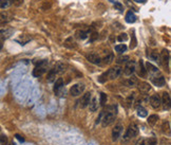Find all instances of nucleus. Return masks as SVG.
Listing matches in <instances>:
<instances>
[{
    "label": "nucleus",
    "mask_w": 171,
    "mask_h": 145,
    "mask_svg": "<svg viewBox=\"0 0 171 145\" xmlns=\"http://www.w3.org/2000/svg\"><path fill=\"white\" fill-rule=\"evenodd\" d=\"M116 114H117V107L116 106H109V107H107V110H106V112L104 113V116H102V126H109V125H111L112 123L114 122V120H115V118H116Z\"/></svg>",
    "instance_id": "f257e3e1"
},
{
    "label": "nucleus",
    "mask_w": 171,
    "mask_h": 145,
    "mask_svg": "<svg viewBox=\"0 0 171 145\" xmlns=\"http://www.w3.org/2000/svg\"><path fill=\"white\" fill-rule=\"evenodd\" d=\"M138 135V127L136 126L135 124H130L129 127L127 128V131L124 136V141H128L130 139L134 138Z\"/></svg>",
    "instance_id": "f03ea898"
},
{
    "label": "nucleus",
    "mask_w": 171,
    "mask_h": 145,
    "mask_svg": "<svg viewBox=\"0 0 171 145\" xmlns=\"http://www.w3.org/2000/svg\"><path fill=\"white\" fill-rule=\"evenodd\" d=\"M47 65H48L47 60H42V62L39 63L33 70L34 77H40V76L47 71Z\"/></svg>",
    "instance_id": "7ed1b4c3"
},
{
    "label": "nucleus",
    "mask_w": 171,
    "mask_h": 145,
    "mask_svg": "<svg viewBox=\"0 0 171 145\" xmlns=\"http://www.w3.org/2000/svg\"><path fill=\"white\" fill-rule=\"evenodd\" d=\"M85 88L86 87L83 84H75L70 89V94L72 96H78V95H80L85 91Z\"/></svg>",
    "instance_id": "20e7f679"
},
{
    "label": "nucleus",
    "mask_w": 171,
    "mask_h": 145,
    "mask_svg": "<svg viewBox=\"0 0 171 145\" xmlns=\"http://www.w3.org/2000/svg\"><path fill=\"white\" fill-rule=\"evenodd\" d=\"M106 74H107V76L110 79H115L117 77H119V75L121 74V68L119 66H115L108 70V72H106Z\"/></svg>",
    "instance_id": "39448f33"
},
{
    "label": "nucleus",
    "mask_w": 171,
    "mask_h": 145,
    "mask_svg": "<svg viewBox=\"0 0 171 145\" xmlns=\"http://www.w3.org/2000/svg\"><path fill=\"white\" fill-rule=\"evenodd\" d=\"M135 71V63L133 60H129V62L126 63V66L124 68V73L125 75H132Z\"/></svg>",
    "instance_id": "423d86ee"
},
{
    "label": "nucleus",
    "mask_w": 171,
    "mask_h": 145,
    "mask_svg": "<svg viewBox=\"0 0 171 145\" xmlns=\"http://www.w3.org/2000/svg\"><path fill=\"white\" fill-rule=\"evenodd\" d=\"M150 105L154 109H157V108L161 107L162 105V101H161V96L159 94H153L150 96Z\"/></svg>",
    "instance_id": "0eeeda50"
},
{
    "label": "nucleus",
    "mask_w": 171,
    "mask_h": 145,
    "mask_svg": "<svg viewBox=\"0 0 171 145\" xmlns=\"http://www.w3.org/2000/svg\"><path fill=\"white\" fill-rule=\"evenodd\" d=\"M86 57H87V60H88L89 62L94 65H99L100 63H102V57H100L97 53H89V54H87Z\"/></svg>",
    "instance_id": "6e6552de"
},
{
    "label": "nucleus",
    "mask_w": 171,
    "mask_h": 145,
    "mask_svg": "<svg viewBox=\"0 0 171 145\" xmlns=\"http://www.w3.org/2000/svg\"><path fill=\"white\" fill-rule=\"evenodd\" d=\"M14 30L13 29H3V30H0V43H3L5 39L12 35Z\"/></svg>",
    "instance_id": "1a4fd4ad"
},
{
    "label": "nucleus",
    "mask_w": 171,
    "mask_h": 145,
    "mask_svg": "<svg viewBox=\"0 0 171 145\" xmlns=\"http://www.w3.org/2000/svg\"><path fill=\"white\" fill-rule=\"evenodd\" d=\"M91 93L90 92H87L85 93V94L81 96L80 99V107L81 108H86V107H88L89 104H90L91 102Z\"/></svg>",
    "instance_id": "9d476101"
},
{
    "label": "nucleus",
    "mask_w": 171,
    "mask_h": 145,
    "mask_svg": "<svg viewBox=\"0 0 171 145\" xmlns=\"http://www.w3.org/2000/svg\"><path fill=\"white\" fill-rule=\"evenodd\" d=\"M121 131H123V126H121V124H118V125H116V126L114 127L113 130H112V140L113 141L118 140V138L121 135Z\"/></svg>",
    "instance_id": "9b49d317"
},
{
    "label": "nucleus",
    "mask_w": 171,
    "mask_h": 145,
    "mask_svg": "<svg viewBox=\"0 0 171 145\" xmlns=\"http://www.w3.org/2000/svg\"><path fill=\"white\" fill-rule=\"evenodd\" d=\"M151 81H152V83L154 84L155 86H157V87H163V86L166 85V81H165L164 76H162V75L153 76L151 79Z\"/></svg>",
    "instance_id": "f8f14e48"
},
{
    "label": "nucleus",
    "mask_w": 171,
    "mask_h": 145,
    "mask_svg": "<svg viewBox=\"0 0 171 145\" xmlns=\"http://www.w3.org/2000/svg\"><path fill=\"white\" fill-rule=\"evenodd\" d=\"M162 104L164 105L166 109H170V94L168 92H164L162 95Z\"/></svg>",
    "instance_id": "ddd939ff"
},
{
    "label": "nucleus",
    "mask_w": 171,
    "mask_h": 145,
    "mask_svg": "<svg viewBox=\"0 0 171 145\" xmlns=\"http://www.w3.org/2000/svg\"><path fill=\"white\" fill-rule=\"evenodd\" d=\"M64 88V79H61V77H59V79H57L56 81H55V84H54V92L56 93V94H58V93L60 92V90Z\"/></svg>",
    "instance_id": "4468645a"
},
{
    "label": "nucleus",
    "mask_w": 171,
    "mask_h": 145,
    "mask_svg": "<svg viewBox=\"0 0 171 145\" xmlns=\"http://www.w3.org/2000/svg\"><path fill=\"white\" fill-rule=\"evenodd\" d=\"M10 20H12V16L7 12H0V24H7Z\"/></svg>",
    "instance_id": "2eb2a0df"
},
{
    "label": "nucleus",
    "mask_w": 171,
    "mask_h": 145,
    "mask_svg": "<svg viewBox=\"0 0 171 145\" xmlns=\"http://www.w3.org/2000/svg\"><path fill=\"white\" fill-rule=\"evenodd\" d=\"M137 86H138V89H140L142 92H149L151 90V86L149 85L148 83L146 82H140V83H137Z\"/></svg>",
    "instance_id": "dca6fc26"
},
{
    "label": "nucleus",
    "mask_w": 171,
    "mask_h": 145,
    "mask_svg": "<svg viewBox=\"0 0 171 145\" xmlns=\"http://www.w3.org/2000/svg\"><path fill=\"white\" fill-rule=\"evenodd\" d=\"M66 70V65L62 64V63H58V64L56 65V66L54 67L52 69V71L54 72L55 74H59V73H62V72Z\"/></svg>",
    "instance_id": "f3484780"
},
{
    "label": "nucleus",
    "mask_w": 171,
    "mask_h": 145,
    "mask_svg": "<svg viewBox=\"0 0 171 145\" xmlns=\"http://www.w3.org/2000/svg\"><path fill=\"white\" fill-rule=\"evenodd\" d=\"M89 107H90V111L95 112L98 109V103H97V99L96 98H92L91 99V102L89 104Z\"/></svg>",
    "instance_id": "a211bd4d"
},
{
    "label": "nucleus",
    "mask_w": 171,
    "mask_h": 145,
    "mask_svg": "<svg viewBox=\"0 0 171 145\" xmlns=\"http://www.w3.org/2000/svg\"><path fill=\"white\" fill-rule=\"evenodd\" d=\"M126 21L128 24H133L136 21V16L134 15V13H132L131 11H128L126 14Z\"/></svg>",
    "instance_id": "6ab92c4d"
},
{
    "label": "nucleus",
    "mask_w": 171,
    "mask_h": 145,
    "mask_svg": "<svg viewBox=\"0 0 171 145\" xmlns=\"http://www.w3.org/2000/svg\"><path fill=\"white\" fill-rule=\"evenodd\" d=\"M161 56V60H163V63H164L165 65H168L169 63V60H170V57H169V51L168 50H163V52H162V55H159Z\"/></svg>",
    "instance_id": "aec40b11"
},
{
    "label": "nucleus",
    "mask_w": 171,
    "mask_h": 145,
    "mask_svg": "<svg viewBox=\"0 0 171 145\" xmlns=\"http://www.w3.org/2000/svg\"><path fill=\"white\" fill-rule=\"evenodd\" d=\"M150 58H151L152 60H154V62L161 64V56H159V52H157L156 50H153L151 53H150Z\"/></svg>",
    "instance_id": "412c9836"
},
{
    "label": "nucleus",
    "mask_w": 171,
    "mask_h": 145,
    "mask_svg": "<svg viewBox=\"0 0 171 145\" xmlns=\"http://www.w3.org/2000/svg\"><path fill=\"white\" fill-rule=\"evenodd\" d=\"M14 3V0H0V9H7Z\"/></svg>",
    "instance_id": "4be33fe9"
},
{
    "label": "nucleus",
    "mask_w": 171,
    "mask_h": 145,
    "mask_svg": "<svg viewBox=\"0 0 171 145\" xmlns=\"http://www.w3.org/2000/svg\"><path fill=\"white\" fill-rule=\"evenodd\" d=\"M137 116L140 118H146L148 116L147 110H146L144 107H142V106H138L137 107Z\"/></svg>",
    "instance_id": "5701e85b"
},
{
    "label": "nucleus",
    "mask_w": 171,
    "mask_h": 145,
    "mask_svg": "<svg viewBox=\"0 0 171 145\" xmlns=\"http://www.w3.org/2000/svg\"><path fill=\"white\" fill-rule=\"evenodd\" d=\"M140 75L142 77H146V75H147V70H146L145 66H144V62L142 60L140 62Z\"/></svg>",
    "instance_id": "b1692460"
},
{
    "label": "nucleus",
    "mask_w": 171,
    "mask_h": 145,
    "mask_svg": "<svg viewBox=\"0 0 171 145\" xmlns=\"http://www.w3.org/2000/svg\"><path fill=\"white\" fill-rule=\"evenodd\" d=\"M157 121H159V117H157L156 114H152V116H150V117L148 118V123H149V125H151V126H154Z\"/></svg>",
    "instance_id": "393cba45"
},
{
    "label": "nucleus",
    "mask_w": 171,
    "mask_h": 145,
    "mask_svg": "<svg viewBox=\"0 0 171 145\" xmlns=\"http://www.w3.org/2000/svg\"><path fill=\"white\" fill-rule=\"evenodd\" d=\"M146 68H147V72H150V73H157V68L155 66H153L150 63H147L146 64Z\"/></svg>",
    "instance_id": "a878e982"
},
{
    "label": "nucleus",
    "mask_w": 171,
    "mask_h": 145,
    "mask_svg": "<svg viewBox=\"0 0 171 145\" xmlns=\"http://www.w3.org/2000/svg\"><path fill=\"white\" fill-rule=\"evenodd\" d=\"M113 58H114L113 54H112V53H109V54L106 55V56H104L102 60H104V63L106 65H110L112 62H113Z\"/></svg>",
    "instance_id": "bb28decb"
},
{
    "label": "nucleus",
    "mask_w": 171,
    "mask_h": 145,
    "mask_svg": "<svg viewBox=\"0 0 171 145\" xmlns=\"http://www.w3.org/2000/svg\"><path fill=\"white\" fill-rule=\"evenodd\" d=\"M47 81L49 82V83H53V82L56 81V74H55L52 70L49 72V75H48V77H47Z\"/></svg>",
    "instance_id": "cd10ccee"
},
{
    "label": "nucleus",
    "mask_w": 171,
    "mask_h": 145,
    "mask_svg": "<svg viewBox=\"0 0 171 145\" xmlns=\"http://www.w3.org/2000/svg\"><path fill=\"white\" fill-rule=\"evenodd\" d=\"M76 34H77V36H78L80 39H86V38L89 36V31H83V30H81V31H78Z\"/></svg>",
    "instance_id": "c85d7f7f"
},
{
    "label": "nucleus",
    "mask_w": 171,
    "mask_h": 145,
    "mask_svg": "<svg viewBox=\"0 0 171 145\" xmlns=\"http://www.w3.org/2000/svg\"><path fill=\"white\" fill-rule=\"evenodd\" d=\"M127 50V46L126 45H117V46H115V51L116 52H118V53H123V52H125V51Z\"/></svg>",
    "instance_id": "c756f323"
},
{
    "label": "nucleus",
    "mask_w": 171,
    "mask_h": 145,
    "mask_svg": "<svg viewBox=\"0 0 171 145\" xmlns=\"http://www.w3.org/2000/svg\"><path fill=\"white\" fill-rule=\"evenodd\" d=\"M137 46V40H136L135 34H132V38H131V43H130V49H135V47Z\"/></svg>",
    "instance_id": "7c9ffc66"
},
{
    "label": "nucleus",
    "mask_w": 171,
    "mask_h": 145,
    "mask_svg": "<svg viewBox=\"0 0 171 145\" xmlns=\"http://www.w3.org/2000/svg\"><path fill=\"white\" fill-rule=\"evenodd\" d=\"M106 103H107V94L102 92L100 93V105H102V106H104Z\"/></svg>",
    "instance_id": "2f4dec72"
},
{
    "label": "nucleus",
    "mask_w": 171,
    "mask_h": 145,
    "mask_svg": "<svg viewBox=\"0 0 171 145\" xmlns=\"http://www.w3.org/2000/svg\"><path fill=\"white\" fill-rule=\"evenodd\" d=\"M127 62H129V56H127V55L121 56L117 58V63H118V64H123V63H127Z\"/></svg>",
    "instance_id": "473e14b6"
},
{
    "label": "nucleus",
    "mask_w": 171,
    "mask_h": 145,
    "mask_svg": "<svg viewBox=\"0 0 171 145\" xmlns=\"http://www.w3.org/2000/svg\"><path fill=\"white\" fill-rule=\"evenodd\" d=\"M127 84H128V86H130V87H132V86H135L136 84H137V79H136L135 77H133V76H132L130 79H128Z\"/></svg>",
    "instance_id": "72a5a7b5"
},
{
    "label": "nucleus",
    "mask_w": 171,
    "mask_h": 145,
    "mask_svg": "<svg viewBox=\"0 0 171 145\" xmlns=\"http://www.w3.org/2000/svg\"><path fill=\"white\" fill-rule=\"evenodd\" d=\"M127 38H128V36H127L126 33H121V35H118V37H117V40L125 41V40H127Z\"/></svg>",
    "instance_id": "f704fd0d"
},
{
    "label": "nucleus",
    "mask_w": 171,
    "mask_h": 145,
    "mask_svg": "<svg viewBox=\"0 0 171 145\" xmlns=\"http://www.w3.org/2000/svg\"><path fill=\"white\" fill-rule=\"evenodd\" d=\"M147 144L148 145H156L157 144V141L155 138H150L147 140Z\"/></svg>",
    "instance_id": "c9c22d12"
},
{
    "label": "nucleus",
    "mask_w": 171,
    "mask_h": 145,
    "mask_svg": "<svg viewBox=\"0 0 171 145\" xmlns=\"http://www.w3.org/2000/svg\"><path fill=\"white\" fill-rule=\"evenodd\" d=\"M0 144L7 145V138L5 136H0Z\"/></svg>",
    "instance_id": "e433bc0d"
},
{
    "label": "nucleus",
    "mask_w": 171,
    "mask_h": 145,
    "mask_svg": "<svg viewBox=\"0 0 171 145\" xmlns=\"http://www.w3.org/2000/svg\"><path fill=\"white\" fill-rule=\"evenodd\" d=\"M136 145H148L147 144V140H145V139H140V141H137Z\"/></svg>",
    "instance_id": "4c0bfd02"
},
{
    "label": "nucleus",
    "mask_w": 171,
    "mask_h": 145,
    "mask_svg": "<svg viewBox=\"0 0 171 145\" xmlns=\"http://www.w3.org/2000/svg\"><path fill=\"white\" fill-rule=\"evenodd\" d=\"M22 2H23V0H14V3L13 4L16 5V7H19V5H21Z\"/></svg>",
    "instance_id": "58836bf2"
},
{
    "label": "nucleus",
    "mask_w": 171,
    "mask_h": 145,
    "mask_svg": "<svg viewBox=\"0 0 171 145\" xmlns=\"http://www.w3.org/2000/svg\"><path fill=\"white\" fill-rule=\"evenodd\" d=\"M114 5H115V7H117V9L119 10V11H121V10H123V5H121V3H118V2H114Z\"/></svg>",
    "instance_id": "ea45409f"
},
{
    "label": "nucleus",
    "mask_w": 171,
    "mask_h": 145,
    "mask_svg": "<svg viewBox=\"0 0 171 145\" xmlns=\"http://www.w3.org/2000/svg\"><path fill=\"white\" fill-rule=\"evenodd\" d=\"M91 36H92V37H91V39H90V40H91V41L95 40V39H96V38H97V37H98L97 33H93V34H92V35H91Z\"/></svg>",
    "instance_id": "a19ab883"
},
{
    "label": "nucleus",
    "mask_w": 171,
    "mask_h": 145,
    "mask_svg": "<svg viewBox=\"0 0 171 145\" xmlns=\"http://www.w3.org/2000/svg\"><path fill=\"white\" fill-rule=\"evenodd\" d=\"M15 137H16V139H18V140L20 141V142H23V141H24V139L22 138L21 136H19V135H16V136H15Z\"/></svg>",
    "instance_id": "79ce46f5"
},
{
    "label": "nucleus",
    "mask_w": 171,
    "mask_h": 145,
    "mask_svg": "<svg viewBox=\"0 0 171 145\" xmlns=\"http://www.w3.org/2000/svg\"><path fill=\"white\" fill-rule=\"evenodd\" d=\"M135 2H137V3H145L147 0H134Z\"/></svg>",
    "instance_id": "37998d69"
},
{
    "label": "nucleus",
    "mask_w": 171,
    "mask_h": 145,
    "mask_svg": "<svg viewBox=\"0 0 171 145\" xmlns=\"http://www.w3.org/2000/svg\"><path fill=\"white\" fill-rule=\"evenodd\" d=\"M10 145H16V144H15L14 142H12V143H11V144H10Z\"/></svg>",
    "instance_id": "c03bdc74"
}]
</instances>
